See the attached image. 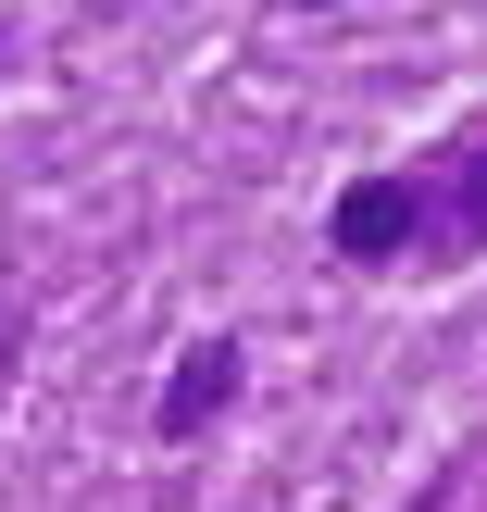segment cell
Masks as SVG:
<instances>
[{"mask_svg":"<svg viewBox=\"0 0 487 512\" xmlns=\"http://www.w3.org/2000/svg\"><path fill=\"white\" fill-rule=\"evenodd\" d=\"M325 238L338 263H413L425 250V175H363V188L325 200Z\"/></svg>","mask_w":487,"mask_h":512,"instance_id":"6da1fadb","label":"cell"},{"mask_svg":"<svg viewBox=\"0 0 487 512\" xmlns=\"http://www.w3.org/2000/svg\"><path fill=\"white\" fill-rule=\"evenodd\" d=\"M475 250H487V138L425 175V263H475Z\"/></svg>","mask_w":487,"mask_h":512,"instance_id":"7a4b0ae2","label":"cell"},{"mask_svg":"<svg viewBox=\"0 0 487 512\" xmlns=\"http://www.w3.org/2000/svg\"><path fill=\"white\" fill-rule=\"evenodd\" d=\"M225 413H238V338H200L188 363L163 375V413L150 425H163V438H200V425H225Z\"/></svg>","mask_w":487,"mask_h":512,"instance_id":"3957f363","label":"cell"},{"mask_svg":"<svg viewBox=\"0 0 487 512\" xmlns=\"http://www.w3.org/2000/svg\"><path fill=\"white\" fill-rule=\"evenodd\" d=\"M400 512H450V488H425V500H400Z\"/></svg>","mask_w":487,"mask_h":512,"instance_id":"277c9868","label":"cell"},{"mask_svg":"<svg viewBox=\"0 0 487 512\" xmlns=\"http://www.w3.org/2000/svg\"><path fill=\"white\" fill-rule=\"evenodd\" d=\"M313 13H325V0H313Z\"/></svg>","mask_w":487,"mask_h":512,"instance_id":"5b68a950","label":"cell"}]
</instances>
